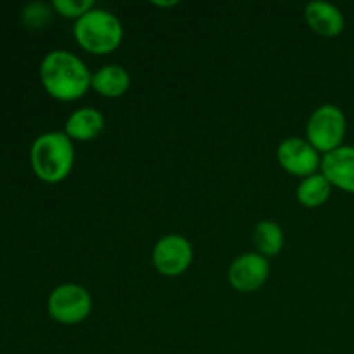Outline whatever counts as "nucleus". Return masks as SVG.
Instances as JSON below:
<instances>
[{"label":"nucleus","mask_w":354,"mask_h":354,"mask_svg":"<svg viewBox=\"0 0 354 354\" xmlns=\"http://www.w3.org/2000/svg\"><path fill=\"white\" fill-rule=\"evenodd\" d=\"M45 92L61 102H75L92 88V73L85 62L68 50H52L40 64Z\"/></svg>","instance_id":"1"},{"label":"nucleus","mask_w":354,"mask_h":354,"mask_svg":"<svg viewBox=\"0 0 354 354\" xmlns=\"http://www.w3.org/2000/svg\"><path fill=\"white\" fill-rule=\"evenodd\" d=\"M31 168L45 183H61L75 165V145L64 131H47L35 138L30 151Z\"/></svg>","instance_id":"2"},{"label":"nucleus","mask_w":354,"mask_h":354,"mask_svg":"<svg viewBox=\"0 0 354 354\" xmlns=\"http://www.w3.org/2000/svg\"><path fill=\"white\" fill-rule=\"evenodd\" d=\"M75 40L88 54L106 55L116 50L123 41V24L106 9L93 7L75 23Z\"/></svg>","instance_id":"3"},{"label":"nucleus","mask_w":354,"mask_h":354,"mask_svg":"<svg viewBox=\"0 0 354 354\" xmlns=\"http://www.w3.org/2000/svg\"><path fill=\"white\" fill-rule=\"evenodd\" d=\"M348 130L344 111L334 104H324L311 113L306 124V140L318 152L335 151L342 145Z\"/></svg>","instance_id":"4"},{"label":"nucleus","mask_w":354,"mask_h":354,"mask_svg":"<svg viewBox=\"0 0 354 354\" xmlns=\"http://www.w3.org/2000/svg\"><path fill=\"white\" fill-rule=\"evenodd\" d=\"M48 315L61 325H78L92 313V296L80 283H62L48 296Z\"/></svg>","instance_id":"5"},{"label":"nucleus","mask_w":354,"mask_h":354,"mask_svg":"<svg viewBox=\"0 0 354 354\" xmlns=\"http://www.w3.org/2000/svg\"><path fill=\"white\" fill-rule=\"evenodd\" d=\"M194 249L189 239L178 234H169L159 239L152 249V265L162 277L175 279L190 268Z\"/></svg>","instance_id":"6"},{"label":"nucleus","mask_w":354,"mask_h":354,"mask_svg":"<svg viewBox=\"0 0 354 354\" xmlns=\"http://www.w3.org/2000/svg\"><path fill=\"white\" fill-rule=\"evenodd\" d=\"M277 161L286 173L299 178L318 173L322 166L320 152L301 137H289L277 147Z\"/></svg>","instance_id":"7"},{"label":"nucleus","mask_w":354,"mask_h":354,"mask_svg":"<svg viewBox=\"0 0 354 354\" xmlns=\"http://www.w3.org/2000/svg\"><path fill=\"white\" fill-rule=\"evenodd\" d=\"M228 283L237 292L249 294L256 292L266 283L270 277L268 258L259 252H245L235 258L228 268Z\"/></svg>","instance_id":"8"},{"label":"nucleus","mask_w":354,"mask_h":354,"mask_svg":"<svg viewBox=\"0 0 354 354\" xmlns=\"http://www.w3.org/2000/svg\"><path fill=\"white\" fill-rule=\"evenodd\" d=\"M320 173L332 187L354 194V147L341 145L335 151L324 154Z\"/></svg>","instance_id":"9"},{"label":"nucleus","mask_w":354,"mask_h":354,"mask_svg":"<svg viewBox=\"0 0 354 354\" xmlns=\"http://www.w3.org/2000/svg\"><path fill=\"white\" fill-rule=\"evenodd\" d=\"M304 21L313 33L324 38H334L344 31L346 19L337 6L322 0L310 2L304 9Z\"/></svg>","instance_id":"10"},{"label":"nucleus","mask_w":354,"mask_h":354,"mask_svg":"<svg viewBox=\"0 0 354 354\" xmlns=\"http://www.w3.org/2000/svg\"><path fill=\"white\" fill-rule=\"evenodd\" d=\"M104 120L102 113L95 107H80V109L73 111L68 116L64 124V133L68 135L71 140L76 142H92L102 133Z\"/></svg>","instance_id":"11"},{"label":"nucleus","mask_w":354,"mask_h":354,"mask_svg":"<svg viewBox=\"0 0 354 354\" xmlns=\"http://www.w3.org/2000/svg\"><path fill=\"white\" fill-rule=\"evenodd\" d=\"M130 75L120 64H107L92 75V90L106 99H120L130 88Z\"/></svg>","instance_id":"12"},{"label":"nucleus","mask_w":354,"mask_h":354,"mask_svg":"<svg viewBox=\"0 0 354 354\" xmlns=\"http://www.w3.org/2000/svg\"><path fill=\"white\" fill-rule=\"evenodd\" d=\"M332 189L334 187L328 183V180L322 175L320 171L315 173V175L306 176V178L301 180V183L297 185L296 197L299 201V204H303L304 207H320L330 199Z\"/></svg>","instance_id":"13"},{"label":"nucleus","mask_w":354,"mask_h":354,"mask_svg":"<svg viewBox=\"0 0 354 354\" xmlns=\"http://www.w3.org/2000/svg\"><path fill=\"white\" fill-rule=\"evenodd\" d=\"M252 242L254 248L265 258H272V256L280 254V251L286 245V235L283 230L280 228L279 223L272 220H263L259 221L252 232Z\"/></svg>","instance_id":"14"},{"label":"nucleus","mask_w":354,"mask_h":354,"mask_svg":"<svg viewBox=\"0 0 354 354\" xmlns=\"http://www.w3.org/2000/svg\"><path fill=\"white\" fill-rule=\"evenodd\" d=\"M52 9L41 2L28 3L23 9V23L31 30H41L52 21Z\"/></svg>","instance_id":"15"},{"label":"nucleus","mask_w":354,"mask_h":354,"mask_svg":"<svg viewBox=\"0 0 354 354\" xmlns=\"http://www.w3.org/2000/svg\"><path fill=\"white\" fill-rule=\"evenodd\" d=\"M52 7H54V10L59 16L78 21L80 17L90 12L95 6H93L92 0H54Z\"/></svg>","instance_id":"16"},{"label":"nucleus","mask_w":354,"mask_h":354,"mask_svg":"<svg viewBox=\"0 0 354 354\" xmlns=\"http://www.w3.org/2000/svg\"><path fill=\"white\" fill-rule=\"evenodd\" d=\"M152 6L162 7V9H168V7L178 6V2H176V0H171V2H152Z\"/></svg>","instance_id":"17"}]
</instances>
